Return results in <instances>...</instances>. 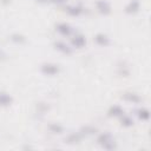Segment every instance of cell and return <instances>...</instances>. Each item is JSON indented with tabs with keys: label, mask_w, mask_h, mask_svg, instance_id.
Returning a JSON list of instances; mask_svg holds the SVG:
<instances>
[{
	"label": "cell",
	"mask_w": 151,
	"mask_h": 151,
	"mask_svg": "<svg viewBox=\"0 0 151 151\" xmlns=\"http://www.w3.org/2000/svg\"><path fill=\"white\" fill-rule=\"evenodd\" d=\"M98 143L104 149H107V150H111V149L114 147V140H113V138L110 133H101L98 137Z\"/></svg>",
	"instance_id": "6da1fadb"
},
{
	"label": "cell",
	"mask_w": 151,
	"mask_h": 151,
	"mask_svg": "<svg viewBox=\"0 0 151 151\" xmlns=\"http://www.w3.org/2000/svg\"><path fill=\"white\" fill-rule=\"evenodd\" d=\"M41 71H42V73H45V74L53 76V74L58 73L59 68H58L57 65H53V64H44V65L41 66Z\"/></svg>",
	"instance_id": "7a4b0ae2"
},
{
	"label": "cell",
	"mask_w": 151,
	"mask_h": 151,
	"mask_svg": "<svg viewBox=\"0 0 151 151\" xmlns=\"http://www.w3.org/2000/svg\"><path fill=\"white\" fill-rule=\"evenodd\" d=\"M97 7H98L99 12H101V13H104V14H107V13H110V11H111L110 4L106 2V1H104V0H98V1H97Z\"/></svg>",
	"instance_id": "3957f363"
},
{
	"label": "cell",
	"mask_w": 151,
	"mask_h": 151,
	"mask_svg": "<svg viewBox=\"0 0 151 151\" xmlns=\"http://www.w3.org/2000/svg\"><path fill=\"white\" fill-rule=\"evenodd\" d=\"M57 31L59 32V33H61V34H65V35H68V34H71L72 33V27L70 26V25H67V24H65V22H63V24H58L57 25Z\"/></svg>",
	"instance_id": "277c9868"
},
{
	"label": "cell",
	"mask_w": 151,
	"mask_h": 151,
	"mask_svg": "<svg viewBox=\"0 0 151 151\" xmlns=\"http://www.w3.org/2000/svg\"><path fill=\"white\" fill-rule=\"evenodd\" d=\"M54 46H55L57 50H59V51L63 52V53H67V54H70V53L72 52L71 47H70L68 45H66L65 42H63V41H55V42H54Z\"/></svg>",
	"instance_id": "5b68a950"
},
{
	"label": "cell",
	"mask_w": 151,
	"mask_h": 151,
	"mask_svg": "<svg viewBox=\"0 0 151 151\" xmlns=\"http://www.w3.org/2000/svg\"><path fill=\"white\" fill-rule=\"evenodd\" d=\"M94 40H96L97 44H99V45H101V46H106V45L110 42L109 38H107L105 34H101V33L97 34V35L94 37Z\"/></svg>",
	"instance_id": "8992f818"
},
{
	"label": "cell",
	"mask_w": 151,
	"mask_h": 151,
	"mask_svg": "<svg viewBox=\"0 0 151 151\" xmlns=\"http://www.w3.org/2000/svg\"><path fill=\"white\" fill-rule=\"evenodd\" d=\"M139 9V1L138 0H132L130 4L126 6V12L127 13H134Z\"/></svg>",
	"instance_id": "52a82bcc"
},
{
	"label": "cell",
	"mask_w": 151,
	"mask_h": 151,
	"mask_svg": "<svg viewBox=\"0 0 151 151\" xmlns=\"http://www.w3.org/2000/svg\"><path fill=\"white\" fill-rule=\"evenodd\" d=\"M12 103V97L7 93H0V105L1 106H7Z\"/></svg>",
	"instance_id": "ba28073f"
},
{
	"label": "cell",
	"mask_w": 151,
	"mask_h": 151,
	"mask_svg": "<svg viewBox=\"0 0 151 151\" xmlns=\"http://www.w3.org/2000/svg\"><path fill=\"white\" fill-rule=\"evenodd\" d=\"M85 42H86V40H85V38L83 37V35H76L73 39H72V44L76 46V47H83L84 45H85Z\"/></svg>",
	"instance_id": "9c48e42d"
},
{
	"label": "cell",
	"mask_w": 151,
	"mask_h": 151,
	"mask_svg": "<svg viewBox=\"0 0 151 151\" xmlns=\"http://www.w3.org/2000/svg\"><path fill=\"white\" fill-rule=\"evenodd\" d=\"M109 113H110V116H123L124 111H123V109H122L120 106L114 105V106H112V107L110 109Z\"/></svg>",
	"instance_id": "30bf717a"
},
{
	"label": "cell",
	"mask_w": 151,
	"mask_h": 151,
	"mask_svg": "<svg viewBox=\"0 0 151 151\" xmlns=\"http://www.w3.org/2000/svg\"><path fill=\"white\" fill-rule=\"evenodd\" d=\"M66 11L71 15H79L80 12H81V8L78 7V6H67L66 7Z\"/></svg>",
	"instance_id": "8fae6325"
},
{
	"label": "cell",
	"mask_w": 151,
	"mask_h": 151,
	"mask_svg": "<svg viewBox=\"0 0 151 151\" xmlns=\"http://www.w3.org/2000/svg\"><path fill=\"white\" fill-rule=\"evenodd\" d=\"M137 116H138L139 119H142V120H147L149 117H150V113H149V111H147L146 109H140V110L137 111Z\"/></svg>",
	"instance_id": "7c38bea8"
},
{
	"label": "cell",
	"mask_w": 151,
	"mask_h": 151,
	"mask_svg": "<svg viewBox=\"0 0 151 151\" xmlns=\"http://www.w3.org/2000/svg\"><path fill=\"white\" fill-rule=\"evenodd\" d=\"M124 98L127 99V100H131V101H133V103L140 101V98H139L137 94H134V93H125V94H124Z\"/></svg>",
	"instance_id": "4fadbf2b"
},
{
	"label": "cell",
	"mask_w": 151,
	"mask_h": 151,
	"mask_svg": "<svg viewBox=\"0 0 151 151\" xmlns=\"http://www.w3.org/2000/svg\"><path fill=\"white\" fill-rule=\"evenodd\" d=\"M11 40L14 41V42H24V41H25V38H24L21 34L14 33V34L11 35Z\"/></svg>",
	"instance_id": "5bb4252c"
},
{
	"label": "cell",
	"mask_w": 151,
	"mask_h": 151,
	"mask_svg": "<svg viewBox=\"0 0 151 151\" xmlns=\"http://www.w3.org/2000/svg\"><path fill=\"white\" fill-rule=\"evenodd\" d=\"M50 131L53 132V133H60V132H63V127L58 124H51L50 125Z\"/></svg>",
	"instance_id": "9a60e30c"
},
{
	"label": "cell",
	"mask_w": 151,
	"mask_h": 151,
	"mask_svg": "<svg viewBox=\"0 0 151 151\" xmlns=\"http://www.w3.org/2000/svg\"><path fill=\"white\" fill-rule=\"evenodd\" d=\"M122 124L124 126H131L133 124V120L130 117H127V116H123L122 117Z\"/></svg>",
	"instance_id": "2e32d148"
},
{
	"label": "cell",
	"mask_w": 151,
	"mask_h": 151,
	"mask_svg": "<svg viewBox=\"0 0 151 151\" xmlns=\"http://www.w3.org/2000/svg\"><path fill=\"white\" fill-rule=\"evenodd\" d=\"M67 140H68L70 143H74V142H78V140H79V136H78V134H71V136L67 138Z\"/></svg>",
	"instance_id": "e0dca14e"
},
{
	"label": "cell",
	"mask_w": 151,
	"mask_h": 151,
	"mask_svg": "<svg viewBox=\"0 0 151 151\" xmlns=\"http://www.w3.org/2000/svg\"><path fill=\"white\" fill-rule=\"evenodd\" d=\"M48 1H52V2H58V4H60V2H64L65 0H48Z\"/></svg>",
	"instance_id": "ac0fdd59"
},
{
	"label": "cell",
	"mask_w": 151,
	"mask_h": 151,
	"mask_svg": "<svg viewBox=\"0 0 151 151\" xmlns=\"http://www.w3.org/2000/svg\"><path fill=\"white\" fill-rule=\"evenodd\" d=\"M37 1H40V2H46V1H48V0H37Z\"/></svg>",
	"instance_id": "d6986e66"
},
{
	"label": "cell",
	"mask_w": 151,
	"mask_h": 151,
	"mask_svg": "<svg viewBox=\"0 0 151 151\" xmlns=\"http://www.w3.org/2000/svg\"><path fill=\"white\" fill-rule=\"evenodd\" d=\"M0 55H1V51H0Z\"/></svg>",
	"instance_id": "ffe728a7"
}]
</instances>
